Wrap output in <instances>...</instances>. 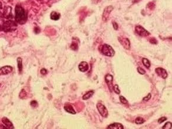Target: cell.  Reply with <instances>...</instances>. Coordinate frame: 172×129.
Wrapping results in <instances>:
<instances>
[{
    "label": "cell",
    "mask_w": 172,
    "mask_h": 129,
    "mask_svg": "<svg viewBox=\"0 0 172 129\" xmlns=\"http://www.w3.org/2000/svg\"><path fill=\"white\" fill-rule=\"evenodd\" d=\"M140 1H141V0H133V3H137V2H139Z\"/></svg>",
    "instance_id": "33"
},
{
    "label": "cell",
    "mask_w": 172,
    "mask_h": 129,
    "mask_svg": "<svg viewBox=\"0 0 172 129\" xmlns=\"http://www.w3.org/2000/svg\"><path fill=\"white\" fill-rule=\"evenodd\" d=\"M96 107L97 110L100 113V115L103 117H107L108 116V111H107L106 107L104 106L103 104L98 103L96 105Z\"/></svg>",
    "instance_id": "5"
},
{
    "label": "cell",
    "mask_w": 172,
    "mask_h": 129,
    "mask_svg": "<svg viewBox=\"0 0 172 129\" xmlns=\"http://www.w3.org/2000/svg\"><path fill=\"white\" fill-rule=\"evenodd\" d=\"M162 129H172V123L171 122H167L165 125L163 126Z\"/></svg>",
    "instance_id": "24"
},
{
    "label": "cell",
    "mask_w": 172,
    "mask_h": 129,
    "mask_svg": "<svg viewBox=\"0 0 172 129\" xmlns=\"http://www.w3.org/2000/svg\"><path fill=\"white\" fill-rule=\"evenodd\" d=\"M118 41L120 42V44L123 46V48L127 50L130 49V42L129 39L127 38H124L119 36L118 37Z\"/></svg>",
    "instance_id": "7"
},
{
    "label": "cell",
    "mask_w": 172,
    "mask_h": 129,
    "mask_svg": "<svg viewBox=\"0 0 172 129\" xmlns=\"http://www.w3.org/2000/svg\"><path fill=\"white\" fill-rule=\"evenodd\" d=\"M145 122V120L142 118V117H138L135 120V123L137 124V125H141V124H143L144 122Z\"/></svg>",
    "instance_id": "19"
},
{
    "label": "cell",
    "mask_w": 172,
    "mask_h": 129,
    "mask_svg": "<svg viewBox=\"0 0 172 129\" xmlns=\"http://www.w3.org/2000/svg\"><path fill=\"white\" fill-rule=\"evenodd\" d=\"M47 73H48V71L45 68H43L41 70V73L43 75H45Z\"/></svg>",
    "instance_id": "31"
},
{
    "label": "cell",
    "mask_w": 172,
    "mask_h": 129,
    "mask_svg": "<svg viewBox=\"0 0 172 129\" xmlns=\"http://www.w3.org/2000/svg\"><path fill=\"white\" fill-rule=\"evenodd\" d=\"M150 98H151V94L150 93H149L148 95L146 96V97H145L143 98V101H146V102H147V101H148V100H149Z\"/></svg>",
    "instance_id": "29"
},
{
    "label": "cell",
    "mask_w": 172,
    "mask_h": 129,
    "mask_svg": "<svg viewBox=\"0 0 172 129\" xmlns=\"http://www.w3.org/2000/svg\"><path fill=\"white\" fill-rule=\"evenodd\" d=\"M64 109H65V111L67 112L68 113L72 114V115H75V114H76L75 110H74L72 106L69 105V104H68V105H65V106H64Z\"/></svg>",
    "instance_id": "14"
},
{
    "label": "cell",
    "mask_w": 172,
    "mask_h": 129,
    "mask_svg": "<svg viewBox=\"0 0 172 129\" xmlns=\"http://www.w3.org/2000/svg\"><path fill=\"white\" fill-rule=\"evenodd\" d=\"M2 28L3 30L5 31V32L14 31L16 28V24L13 21H6L3 25Z\"/></svg>",
    "instance_id": "3"
},
{
    "label": "cell",
    "mask_w": 172,
    "mask_h": 129,
    "mask_svg": "<svg viewBox=\"0 0 172 129\" xmlns=\"http://www.w3.org/2000/svg\"><path fill=\"white\" fill-rule=\"evenodd\" d=\"M26 95H27V94H26V92H25V90L24 89H22V90L21 91L20 93H19V97H20L21 99H22L25 98Z\"/></svg>",
    "instance_id": "21"
},
{
    "label": "cell",
    "mask_w": 172,
    "mask_h": 129,
    "mask_svg": "<svg viewBox=\"0 0 172 129\" xmlns=\"http://www.w3.org/2000/svg\"><path fill=\"white\" fill-rule=\"evenodd\" d=\"M113 9V7L112 5L107 6L104 9L103 15H102V19H103V21L106 22V21L108 20L109 17V15Z\"/></svg>",
    "instance_id": "6"
},
{
    "label": "cell",
    "mask_w": 172,
    "mask_h": 129,
    "mask_svg": "<svg viewBox=\"0 0 172 129\" xmlns=\"http://www.w3.org/2000/svg\"><path fill=\"white\" fill-rule=\"evenodd\" d=\"M1 7H2V5H1V2H0V9H1Z\"/></svg>",
    "instance_id": "34"
},
{
    "label": "cell",
    "mask_w": 172,
    "mask_h": 129,
    "mask_svg": "<svg viewBox=\"0 0 172 129\" xmlns=\"http://www.w3.org/2000/svg\"><path fill=\"white\" fill-rule=\"evenodd\" d=\"M99 51L100 53L107 57H112L115 55V51L111 46L107 44H103L99 47Z\"/></svg>",
    "instance_id": "2"
},
{
    "label": "cell",
    "mask_w": 172,
    "mask_h": 129,
    "mask_svg": "<svg viewBox=\"0 0 172 129\" xmlns=\"http://www.w3.org/2000/svg\"><path fill=\"white\" fill-rule=\"evenodd\" d=\"M38 102L36 100H32L31 102V106L33 107H37L38 106Z\"/></svg>",
    "instance_id": "27"
},
{
    "label": "cell",
    "mask_w": 172,
    "mask_h": 129,
    "mask_svg": "<svg viewBox=\"0 0 172 129\" xmlns=\"http://www.w3.org/2000/svg\"><path fill=\"white\" fill-rule=\"evenodd\" d=\"M94 94V91L93 90H90V91H89V92H87L83 96V97H82V99H83V100H87V99H89V98H90Z\"/></svg>",
    "instance_id": "17"
},
{
    "label": "cell",
    "mask_w": 172,
    "mask_h": 129,
    "mask_svg": "<svg viewBox=\"0 0 172 129\" xmlns=\"http://www.w3.org/2000/svg\"><path fill=\"white\" fill-rule=\"evenodd\" d=\"M105 82L107 83V86H108V87H109V89L110 91V92H112V89H113V76H112V75H110V74H107V75L105 76Z\"/></svg>",
    "instance_id": "8"
},
{
    "label": "cell",
    "mask_w": 172,
    "mask_h": 129,
    "mask_svg": "<svg viewBox=\"0 0 172 129\" xmlns=\"http://www.w3.org/2000/svg\"><path fill=\"white\" fill-rule=\"evenodd\" d=\"M119 99H120V102L123 104H125V105H127V104H128V101L127 100V99H126L125 97L122 96H120L119 97Z\"/></svg>",
    "instance_id": "23"
},
{
    "label": "cell",
    "mask_w": 172,
    "mask_h": 129,
    "mask_svg": "<svg viewBox=\"0 0 172 129\" xmlns=\"http://www.w3.org/2000/svg\"><path fill=\"white\" fill-rule=\"evenodd\" d=\"M17 64H18V69L19 73H21L22 72L23 66H22V59L21 58H17Z\"/></svg>",
    "instance_id": "16"
},
{
    "label": "cell",
    "mask_w": 172,
    "mask_h": 129,
    "mask_svg": "<svg viewBox=\"0 0 172 129\" xmlns=\"http://www.w3.org/2000/svg\"><path fill=\"white\" fill-rule=\"evenodd\" d=\"M167 120V118L165 117H160V118L158 120V122L159 123H163V122H164L165 121H166Z\"/></svg>",
    "instance_id": "30"
},
{
    "label": "cell",
    "mask_w": 172,
    "mask_h": 129,
    "mask_svg": "<svg viewBox=\"0 0 172 129\" xmlns=\"http://www.w3.org/2000/svg\"><path fill=\"white\" fill-rule=\"evenodd\" d=\"M138 72L140 74H141V75H144V74H145V73H146V71L140 67H138Z\"/></svg>",
    "instance_id": "26"
},
{
    "label": "cell",
    "mask_w": 172,
    "mask_h": 129,
    "mask_svg": "<svg viewBox=\"0 0 172 129\" xmlns=\"http://www.w3.org/2000/svg\"><path fill=\"white\" fill-rule=\"evenodd\" d=\"M2 122L3 125L6 127V129H14V125H13V124L12 123V122H11L8 118H6V117H3V118L2 119Z\"/></svg>",
    "instance_id": "11"
},
{
    "label": "cell",
    "mask_w": 172,
    "mask_h": 129,
    "mask_svg": "<svg viewBox=\"0 0 172 129\" xmlns=\"http://www.w3.org/2000/svg\"><path fill=\"white\" fill-rule=\"evenodd\" d=\"M112 24H113V28L115 29V30H117V29H118V25L116 22H112Z\"/></svg>",
    "instance_id": "32"
},
{
    "label": "cell",
    "mask_w": 172,
    "mask_h": 129,
    "mask_svg": "<svg viewBox=\"0 0 172 129\" xmlns=\"http://www.w3.org/2000/svg\"><path fill=\"white\" fill-rule=\"evenodd\" d=\"M147 8H148L149 9H152V10H153V9H154V8H155V4L154 3V2H149L148 5H147Z\"/></svg>",
    "instance_id": "22"
},
{
    "label": "cell",
    "mask_w": 172,
    "mask_h": 129,
    "mask_svg": "<svg viewBox=\"0 0 172 129\" xmlns=\"http://www.w3.org/2000/svg\"><path fill=\"white\" fill-rule=\"evenodd\" d=\"M135 31L139 35L143 36V37H146V36H148L150 35L149 32H148V31L144 28L143 26L140 25H137L136 26Z\"/></svg>",
    "instance_id": "4"
},
{
    "label": "cell",
    "mask_w": 172,
    "mask_h": 129,
    "mask_svg": "<svg viewBox=\"0 0 172 129\" xmlns=\"http://www.w3.org/2000/svg\"><path fill=\"white\" fill-rule=\"evenodd\" d=\"M79 69L82 72H86L89 69L88 64L86 62H85V61L81 62L79 64Z\"/></svg>",
    "instance_id": "12"
},
{
    "label": "cell",
    "mask_w": 172,
    "mask_h": 129,
    "mask_svg": "<svg viewBox=\"0 0 172 129\" xmlns=\"http://www.w3.org/2000/svg\"><path fill=\"white\" fill-rule=\"evenodd\" d=\"M61 14L59 13L56 12V11H53L51 14V19L54 21H57L60 18Z\"/></svg>",
    "instance_id": "15"
},
{
    "label": "cell",
    "mask_w": 172,
    "mask_h": 129,
    "mask_svg": "<svg viewBox=\"0 0 172 129\" xmlns=\"http://www.w3.org/2000/svg\"><path fill=\"white\" fill-rule=\"evenodd\" d=\"M155 72L158 74V76H159L163 79H166L168 77V73L165 69L162 68V67H157L155 70Z\"/></svg>",
    "instance_id": "10"
},
{
    "label": "cell",
    "mask_w": 172,
    "mask_h": 129,
    "mask_svg": "<svg viewBox=\"0 0 172 129\" xmlns=\"http://www.w3.org/2000/svg\"><path fill=\"white\" fill-rule=\"evenodd\" d=\"M142 63H143V64H144V66H145V67H146V68L148 69H149L150 67V61L148 60V59L146 58H143L142 59Z\"/></svg>",
    "instance_id": "18"
},
{
    "label": "cell",
    "mask_w": 172,
    "mask_h": 129,
    "mask_svg": "<svg viewBox=\"0 0 172 129\" xmlns=\"http://www.w3.org/2000/svg\"><path fill=\"white\" fill-rule=\"evenodd\" d=\"M108 129H123V126L120 123H114L110 125L107 127Z\"/></svg>",
    "instance_id": "13"
},
{
    "label": "cell",
    "mask_w": 172,
    "mask_h": 129,
    "mask_svg": "<svg viewBox=\"0 0 172 129\" xmlns=\"http://www.w3.org/2000/svg\"><path fill=\"white\" fill-rule=\"evenodd\" d=\"M26 19L25 11L22 6L17 5L15 7V21L20 24H23L25 22Z\"/></svg>",
    "instance_id": "1"
},
{
    "label": "cell",
    "mask_w": 172,
    "mask_h": 129,
    "mask_svg": "<svg viewBox=\"0 0 172 129\" xmlns=\"http://www.w3.org/2000/svg\"><path fill=\"white\" fill-rule=\"evenodd\" d=\"M149 41H150V42L152 44H158V41L156 40V39L155 38H153V37L151 38L150 39Z\"/></svg>",
    "instance_id": "28"
},
{
    "label": "cell",
    "mask_w": 172,
    "mask_h": 129,
    "mask_svg": "<svg viewBox=\"0 0 172 129\" xmlns=\"http://www.w3.org/2000/svg\"><path fill=\"white\" fill-rule=\"evenodd\" d=\"M13 67L11 66H5L0 68V76L6 75L12 72Z\"/></svg>",
    "instance_id": "9"
},
{
    "label": "cell",
    "mask_w": 172,
    "mask_h": 129,
    "mask_svg": "<svg viewBox=\"0 0 172 129\" xmlns=\"http://www.w3.org/2000/svg\"><path fill=\"white\" fill-rule=\"evenodd\" d=\"M71 48L74 51H77L78 49V44L77 42H72L71 45Z\"/></svg>",
    "instance_id": "20"
},
{
    "label": "cell",
    "mask_w": 172,
    "mask_h": 129,
    "mask_svg": "<svg viewBox=\"0 0 172 129\" xmlns=\"http://www.w3.org/2000/svg\"><path fill=\"white\" fill-rule=\"evenodd\" d=\"M113 90L114 92H115L116 94H120V91L119 90V86L117 85H115L113 86Z\"/></svg>",
    "instance_id": "25"
},
{
    "label": "cell",
    "mask_w": 172,
    "mask_h": 129,
    "mask_svg": "<svg viewBox=\"0 0 172 129\" xmlns=\"http://www.w3.org/2000/svg\"><path fill=\"white\" fill-rule=\"evenodd\" d=\"M1 83H0V87H1Z\"/></svg>",
    "instance_id": "35"
}]
</instances>
